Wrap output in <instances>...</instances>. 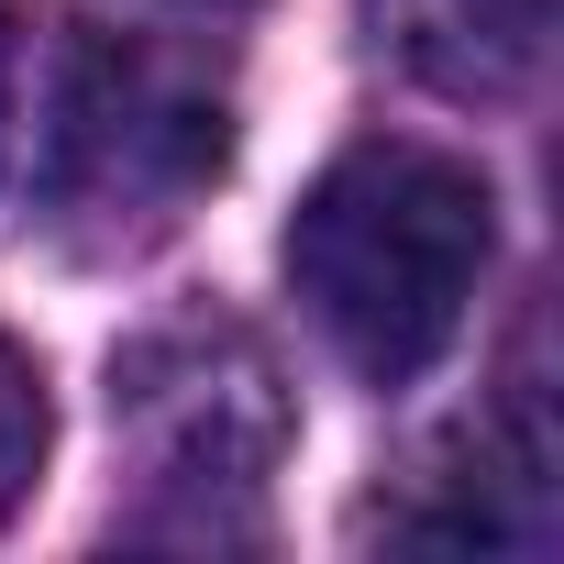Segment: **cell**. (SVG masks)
<instances>
[{"mask_svg":"<svg viewBox=\"0 0 564 564\" xmlns=\"http://www.w3.org/2000/svg\"><path fill=\"white\" fill-rule=\"evenodd\" d=\"M232 155L210 67L89 23L78 0H0V221L67 254H144Z\"/></svg>","mask_w":564,"mask_h":564,"instance_id":"cell-1","label":"cell"},{"mask_svg":"<svg viewBox=\"0 0 564 564\" xmlns=\"http://www.w3.org/2000/svg\"><path fill=\"white\" fill-rule=\"evenodd\" d=\"M487 254H498V188L465 155L410 144V133L344 144L300 188L289 243H276L289 300L311 311L333 366L366 388H421L454 355L487 289Z\"/></svg>","mask_w":564,"mask_h":564,"instance_id":"cell-2","label":"cell"},{"mask_svg":"<svg viewBox=\"0 0 564 564\" xmlns=\"http://www.w3.org/2000/svg\"><path fill=\"white\" fill-rule=\"evenodd\" d=\"M111 443L133 487L122 509L133 542H188V553L254 542L276 454H289V377L221 311L155 322L111 355Z\"/></svg>","mask_w":564,"mask_h":564,"instance_id":"cell-3","label":"cell"},{"mask_svg":"<svg viewBox=\"0 0 564 564\" xmlns=\"http://www.w3.org/2000/svg\"><path fill=\"white\" fill-rule=\"evenodd\" d=\"M366 34L432 100H520L553 45V0H366Z\"/></svg>","mask_w":564,"mask_h":564,"instance_id":"cell-4","label":"cell"},{"mask_svg":"<svg viewBox=\"0 0 564 564\" xmlns=\"http://www.w3.org/2000/svg\"><path fill=\"white\" fill-rule=\"evenodd\" d=\"M45 432H56V410H45V366L0 333V520L34 498V476H45Z\"/></svg>","mask_w":564,"mask_h":564,"instance_id":"cell-5","label":"cell"},{"mask_svg":"<svg viewBox=\"0 0 564 564\" xmlns=\"http://www.w3.org/2000/svg\"><path fill=\"white\" fill-rule=\"evenodd\" d=\"M177 12H243V0H177Z\"/></svg>","mask_w":564,"mask_h":564,"instance_id":"cell-6","label":"cell"}]
</instances>
